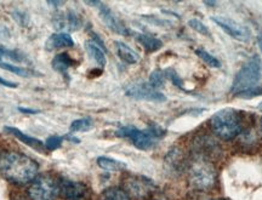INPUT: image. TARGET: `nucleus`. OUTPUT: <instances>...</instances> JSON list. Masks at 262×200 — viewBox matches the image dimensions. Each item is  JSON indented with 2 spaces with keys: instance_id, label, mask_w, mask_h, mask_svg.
I'll return each instance as SVG.
<instances>
[{
  "instance_id": "nucleus-20",
  "label": "nucleus",
  "mask_w": 262,
  "mask_h": 200,
  "mask_svg": "<svg viewBox=\"0 0 262 200\" xmlns=\"http://www.w3.org/2000/svg\"><path fill=\"white\" fill-rule=\"evenodd\" d=\"M101 200H130V196L119 187H110L102 192Z\"/></svg>"
},
{
  "instance_id": "nucleus-36",
  "label": "nucleus",
  "mask_w": 262,
  "mask_h": 200,
  "mask_svg": "<svg viewBox=\"0 0 262 200\" xmlns=\"http://www.w3.org/2000/svg\"><path fill=\"white\" fill-rule=\"evenodd\" d=\"M11 200H25V199H22V198H18V196H16V198H14V196H12Z\"/></svg>"
},
{
  "instance_id": "nucleus-27",
  "label": "nucleus",
  "mask_w": 262,
  "mask_h": 200,
  "mask_svg": "<svg viewBox=\"0 0 262 200\" xmlns=\"http://www.w3.org/2000/svg\"><path fill=\"white\" fill-rule=\"evenodd\" d=\"M164 73H165V77L166 79H169L171 83L175 85V86H178L180 88L183 87V80L181 79V77L176 73L175 70H172V68H169V70L164 71Z\"/></svg>"
},
{
  "instance_id": "nucleus-11",
  "label": "nucleus",
  "mask_w": 262,
  "mask_h": 200,
  "mask_svg": "<svg viewBox=\"0 0 262 200\" xmlns=\"http://www.w3.org/2000/svg\"><path fill=\"white\" fill-rule=\"evenodd\" d=\"M52 25L57 31H70L75 32L81 27V19L79 15L74 11H67V12H60L55 16L52 19Z\"/></svg>"
},
{
  "instance_id": "nucleus-14",
  "label": "nucleus",
  "mask_w": 262,
  "mask_h": 200,
  "mask_svg": "<svg viewBox=\"0 0 262 200\" xmlns=\"http://www.w3.org/2000/svg\"><path fill=\"white\" fill-rule=\"evenodd\" d=\"M74 45L73 39L68 33L60 32L54 33L50 35L49 39L45 42V50L48 51H56L63 48H72Z\"/></svg>"
},
{
  "instance_id": "nucleus-23",
  "label": "nucleus",
  "mask_w": 262,
  "mask_h": 200,
  "mask_svg": "<svg viewBox=\"0 0 262 200\" xmlns=\"http://www.w3.org/2000/svg\"><path fill=\"white\" fill-rule=\"evenodd\" d=\"M195 54L198 55V57L201 58L202 61H204L209 67L211 68H221V62L217 60L215 56H212L211 54H209L208 51L204 50V49H196Z\"/></svg>"
},
{
  "instance_id": "nucleus-38",
  "label": "nucleus",
  "mask_w": 262,
  "mask_h": 200,
  "mask_svg": "<svg viewBox=\"0 0 262 200\" xmlns=\"http://www.w3.org/2000/svg\"><path fill=\"white\" fill-rule=\"evenodd\" d=\"M219 200H222V199H219Z\"/></svg>"
},
{
  "instance_id": "nucleus-25",
  "label": "nucleus",
  "mask_w": 262,
  "mask_h": 200,
  "mask_svg": "<svg viewBox=\"0 0 262 200\" xmlns=\"http://www.w3.org/2000/svg\"><path fill=\"white\" fill-rule=\"evenodd\" d=\"M63 140H64L63 136H58V135L49 136L47 141L44 142L45 148H47V150H49V152H54V150L58 149L62 146Z\"/></svg>"
},
{
  "instance_id": "nucleus-9",
  "label": "nucleus",
  "mask_w": 262,
  "mask_h": 200,
  "mask_svg": "<svg viewBox=\"0 0 262 200\" xmlns=\"http://www.w3.org/2000/svg\"><path fill=\"white\" fill-rule=\"evenodd\" d=\"M211 19L219 27H221L222 31L227 33L229 37L235 39V40L244 42L250 40V32H249V29L245 26L239 24V22L227 17H221V16H214V17H211Z\"/></svg>"
},
{
  "instance_id": "nucleus-28",
  "label": "nucleus",
  "mask_w": 262,
  "mask_h": 200,
  "mask_svg": "<svg viewBox=\"0 0 262 200\" xmlns=\"http://www.w3.org/2000/svg\"><path fill=\"white\" fill-rule=\"evenodd\" d=\"M12 16H14L15 21H17L19 25L26 26L28 24V16L26 15V12L16 11V12H14V14H12Z\"/></svg>"
},
{
  "instance_id": "nucleus-16",
  "label": "nucleus",
  "mask_w": 262,
  "mask_h": 200,
  "mask_svg": "<svg viewBox=\"0 0 262 200\" xmlns=\"http://www.w3.org/2000/svg\"><path fill=\"white\" fill-rule=\"evenodd\" d=\"M75 61L67 54L56 55L51 62L52 70L56 71L57 73L62 74L64 78L68 77V71H70V68L73 67Z\"/></svg>"
},
{
  "instance_id": "nucleus-26",
  "label": "nucleus",
  "mask_w": 262,
  "mask_h": 200,
  "mask_svg": "<svg viewBox=\"0 0 262 200\" xmlns=\"http://www.w3.org/2000/svg\"><path fill=\"white\" fill-rule=\"evenodd\" d=\"M188 26L192 29H194L195 32L201 33L203 35H206V37H211V33L209 31V28L203 24L202 21H199L198 18H192L188 21Z\"/></svg>"
},
{
  "instance_id": "nucleus-29",
  "label": "nucleus",
  "mask_w": 262,
  "mask_h": 200,
  "mask_svg": "<svg viewBox=\"0 0 262 200\" xmlns=\"http://www.w3.org/2000/svg\"><path fill=\"white\" fill-rule=\"evenodd\" d=\"M0 85H3V86L9 87V88H16V87L18 86V85L16 84V83H12V81L6 80V79H4V78H2V77H0Z\"/></svg>"
},
{
  "instance_id": "nucleus-17",
  "label": "nucleus",
  "mask_w": 262,
  "mask_h": 200,
  "mask_svg": "<svg viewBox=\"0 0 262 200\" xmlns=\"http://www.w3.org/2000/svg\"><path fill=\"white\" fill-rule=\"evenodd\" d=\"M84 47H85V50H86V52H88V55H89V56L93 58L95 62H96V63L98 64V67H101V68L106 67V64H107L106 55H104L103 50L98 47L96 42L88 40V41H85Z\"/></svg>"
},
{
  "instance_id": "nucleus-22",
  "label": "nucleus",
  "mask_w": 262,
  "mask_h": 200,
  "mask_svg": "<svg viewBox=\"0 0 262 200\" xmlns=\"http://www.w3.org/2000/svg\"><path fill=\"white\" fill-rule=\"evenodd\" d=\"M94 127L93 120L89 118H81V119L74 120L71 124L70 130L71 132H85V131H89Z\"/></svg>"
},
{
  "instance_id": "nucleus-37",
  "label": "nucleus",
  "mask_w": 262,
  "mask_h": 200,
  "mask_svg": "<svg viewBox=\"0 0 262 200\" xmlns=\"http://www.w3.org/2000/svg\"><path fill=\"white\" fill-rule=\"evenodd\" d=\"M261 130H262V120H261Z\"/></svg>"
},
{
  "instance_id": "nucleus-12",
  "label": "nucleus",
  "mask_w": 262,
  "mask_h": 200,
  "mask_svg": "<svg viewBox=\"0 0 262 200\" xmlns=\"http://www.w3.org/2000/svg\"><path fill=\"white\" fill-rule=\"evenodd\" d=\"M88 188L83 183L74 182L61 177L60 196L64 200H81L86 196Z\"/></svg>"
},
{
  "instance_id": "nucleus-24",
  "label": "nucleus",
  "mask_w": 262,
  "mask_h": 200,
  "mask_svg": "<svg viewBox=\"0 0 262 200\" xmlns=\"http://www.w3.org/2000/svg\"><path fill=\"white\" fill-rule=\"evenodd\" d=\"M165 80H166L165 73H164V72L160 71V70H156V71H153L152 73H150L148 83H149L150 86L155 87L156 90H158V88L163 87L164 85H165Z\"/></svg>"
},
{
  "instance_id": "nucleus-21",
  "label": "nucleus",
  "mask_w": 262,
  "mask_h": 200,
  "mask_svg": "<svg viewBox=\"0 0 262 200\" xmlns=\"http://www.w3.org/2000/svg\"><path fill=\"white\" fill-rule=\"evenodd\" d=\"M0 68H2V70L8 71V72H11V73H14L22 78H29V77H33V75H34V72L28 70V68L19 67V65L8 63V62H0Z\"/></svg>"
},
{
  "instance_id": "nucleus-5",
  "label": "nucleus",
  "mask_w": 262,
  "mask_h": 200,
  "mask_svg": "<svg viewBox=\"0 0 262 200\" xmlns=\"http://www.w3.org/2000/svg\"><path fill=\"white\" fill-rule=\"evenodd\" d=\"M61 177L50 172L40 173L31 182L28 196L31 200H56L60 196Z\"/></svg>"
},
{
  "instance_id": "nucleus-6",
  "label": "nucleus",
  "mask_w": 262,
  "mask_h": 200,
  "mask_svg": "<svg viewBox=\"0 0 262 200\" xmlns=\"http://www.w3.org/2000/svg\"><path fill=\"white\" fill-rule=\"evenodd\" d=\"M189 183L198 191H208L215 185L216 171L212 164L203 157H196L189 166Z\"/></svg>"
},
{
  "instance_id": "nucleus-30",
  "label": "nucleus",
  "mask_w": 262,
  "mask_h": 200,
  "mask_svg": "<svg viewBox=\"0 0 262 200\" xmlns=\"http://www.w3.org/2000/svg\"><path fill=\"white\" fill-rule=\"evenodd\" d=\"M18 110L24 114H29V116H33V114L39 113L37 109H31V108H25V107H18Z\"/></svg>"
},
{
  "instance_id": "nucleus-35",
  "label": "nucleus",
  "mask_w": 262,
  "mask_h": 200,
  "mask_svg": "<svg viewBox=\"0 0 262 200\" xmlns=\"http://www.w3.org/2000/svg\"><path fill=\"white\" fill-rule=\"evenodd\" d=\"M205 5H211V6H215L216 3L215 2H204Z\"/></svg>"
},
{
  "instance_id": "nucleus-10",
  "label": "nucleus",
  "mask_w": 262,
  "mask_h": 200,
  "mask_svg": "<svg viewBox=\"0 0 262 200\" xmlns=\"http://www.w3.org/2000/svg\"><path fill=\"white\" fill-rule=\"evenodd\" d=\"M124 182H125L124 185L126 187V191L136 198H143L156 189L155 182L145 176L129 175L125 177Z\"/></svg>"
},
{
  "instance_id": "nucleus-31",
  "label": "nucleus",
  "mask_w": 262,
  "mask_h": 200,
  "mask_svg": "<svg viewBox=\"0 0 262 200\" xmlns=\"http://www.w3.org/2000/svg\"><path fill=\"white\" fill-rule=\"evenodd\" d=\"M64 140L71 141V142H73V143H79V142H80V140L77 139V137L73 136V135H67V136H64Z\"/></svg>"
},
{
  "instance_id": "nucleus-15",
  "label": "nucleus",
  "mask_w": 262,
  "mask_h": 200,
  "mask_svg": "<svg viewBox=\"0 0 262 200\" xmlns=\"http://www.w3.org/2000/svg\"><path fill=\"white\" fill-rule=\"evenodd\" d=\"M114 45H116L117 55L123 62H125L127 64H136L140 61V55L135 50H133L129 45H126L125 42L116 41Z\"/></svg>"
},
{
  "instance_id": "nucleus-2",
  "label": "nucleus",
  "mask_w": 262,
  "mask_h": 200,
  "mask_svg": "<svg viewBox=\"0 0 262 200\" xmlns=\"http://www.w3.org/2000/svg\"><path fill=\"white\" fill-rule=\"evenodd\" d=\"M117 136L127 139L137 149L149 150L165 136V130L158 124H152L146 130H140L134 125H124L117 131Z\"/></svg>"
},
{
  "instance_id": "nucleus-8",
  "label": "nucleus",
  "mask_w": 262,
  "mask_h": 200,
  "mask_svg": "<svg viewBox=\"0 0 262 200\" xmlns=\"http://www.w3.org/2000/svg\"><path fill=\"white\" fill-rule=\"evenodd\" d=\"M85 4L97 8L98 14H100L101 18H102L103 24L106 25L107 27L111 29V31L117 33V34H119V35H129L130 34L129 28H127L126 26L124 25L123 22L120 21V19L118 18L116 15H114L112 12V10L108 8V6L104 5L103 3H101V2H86Z\"/></svg>"
},
{
  "instance_id": "nucleus-1",
  "label": "nucleus",
  "mask_w": 262,
  "mask_h": 200,
  "mask_svg": "<svg viewBox=\"0 0 262 200\" xmlns=\"http://www.w3.org/2000/svg\"><path fill=\"white\" fill-rule=\"evenodd\" d=\"M38 163L12 150L0 152V177L14 185H27L38 176Z\"/></svg>"
},
{
  "instance_id": "nucleus-4",
  "label": "nucleus",
  "mask_w": 262,
  "mask_h": 200,
  "mask_svg": "<svg viewBox=\"0 0 262 200\" xmlns=\"http://www.w3.org/2000/svg\"><path fill=\"white\" fill-rule=\"evenodd\" d=\"M210 125L216 135L226 141L234 139L243 130V123L239 112L232 108H225L216 112L211 117Z\"/></svg>"
},
{
  "instance_id": "nucleus-32",
  "label": "nucleus",
  "mask_w": 262,
  "mask_h": 200,
  "mask_svg": "<svg viewBox=\"0 0 262 200\" xmlns=\"http://www.w3.org/2000/svg\"><path fill=\"white\" fill-rule=\"evenodd\" d=\"M48 4L49 5H54L55 8H57L58 5H62V4H63V3H62V2H48Z\"/></svg>"
},
{
  "instance_id": "nucleus-33",
  "label": "nucleus",
  "mask_w": 262,
  "mask_h": 200,
  "mask_svg": "<svg viewBox=\"0 0 262 200\" xmlns=\"http://www.w3.org/2000/svg\"><path fill=\"white\" fill-rule=\"evenodd\" d=\"M5 52H6V49L3 48V47H0V60H2V58L5 56Z\"/></svg>"
},
{
  "instance_id": "nucleus-18",
  "label": "nucleus",
  "mask_w": 262,
  "mask_h": 200,
  "mask_svg": "<svg viewBox=\"0 0 262 200\" xmlns=\"http://www.w3.org/2000/svg\"><path fill=\"white\" fill-rule=\"evenodd\" d=\"M136 40L145 48V50L147 52H156L158 51L159 49L163 48V41L160 40V39L149 34H143V33L137 34Z\"/></svg>"
},
{
  "instance_id": "nucleus-13",
  "label": "nucleus",
  "mask_w": 262,
  "mask_h": 200,
  "mask_svg": "<svg viewBox=\"0 0 262 200\" xmlns=\"http://www.w3.org/2000/svg\"><path fill=\"white\" fill-rule=\"evenodd\" d=\"M4 131H5V132H8L9 135L16 137V139L21 141V142L27 144L28 147H31V148H33L34 150H38V152H40V153L47 152V148H45L44 142H41L40 140L34 139V137H32V136L26 135L25 132H22V131L17 129V127L5 126Z\"/></svg>"
},
{
  "instance_id": "nucleus-19",
  "label": "nucleus",
  "mask_w": 262,
  "mask_h": 200,
  "mask_svg": "<svg viewBox=\"0 0 262 200\" xmlns=\"http://www.w3.org/2000/svg\"><path fill=\"white\" fill-rule=\"evenodd\" d=\"M97 165L106 171H123L126 169V164L119 160L108 158V157H100L97 158Z\"/></svg>"
},
{
  "instance_id": "nucleus-7",
  "label": "nucleus",
  "mask_w": 262,
  "mask_h": 200,
  "mask_svg": "<svg viewBox=\"0 0 262 200\" xmlns=\"http://www.w3.org/2000/svg\"><path fill=\"white\" fill-rule=\"evenodd\" d=\"M125 95L127 97L134 98V100L140 101H148V102H165L166 96L160 93L159 90H156L152 87L149 83L146 81H140V83H135L130 85L125 90Z\"/></svg>"
},
{
  "instance_id": "nucleus-3",
  "label": "nucleus",
  "mask_w": 262,
  "mask_h": 200,
  "mask_svg": "<svg viewBox=\"0 0 262 200\" xmlns=\"http://www.w3.org/2000/svg\"><path fill=\"white\" fill-rule=\"evenodd\" d=\"M261 75L262 62L257 55H254L235 74L233 83H232L231 93L239 97L244 93H248V91L260 86Z\"/></svg>"
},
{
  "instance_id": "nucleus-34",
  "label": "nucleus",
  "mask_w": 262,
  "mask_h": 200,
  "mask_svg": "<svg viewBox=\"0 0 262 200\" xmlns=\"http://www.w3.org/2000/svg\"><path fill=\"white\" fill-rule=\"evenodd\" d=\"M257 42H258V47H260L261 51H262V35H260V37L257 38Z\"/></svg>"
}]
</instances>
